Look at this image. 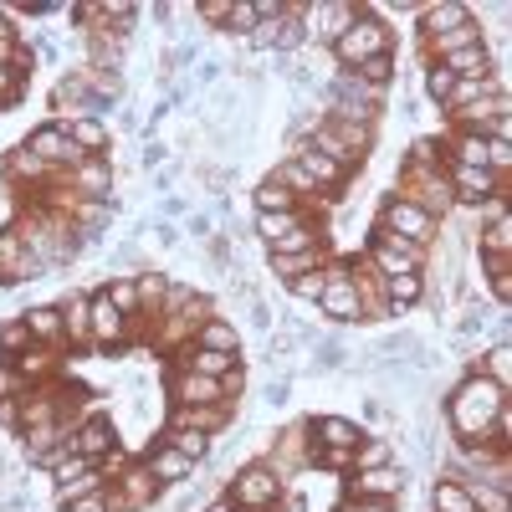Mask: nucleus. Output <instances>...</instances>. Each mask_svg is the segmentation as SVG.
<instances>
[{"label": "nucleus", "mask_w": 512, "mask_h": 512, "mask_svg": "<svg viewBox=\"0 0 512 512\" xmlns=\"http://www.w3.org/2000/svg\"><path fill=\"white\" fill-rule=\"evenodd\" d=\"M425 502H431V512H477L472 487L456 482V477H446V472L431 477V492H425Z\"/></svg>", "instance_id": "nucleus-24"}, {"label": "nucleus", "mask_w": 512, "mask_h": 512, "mask_svg": "<svg viewBox=\"0 0 512 512\" xmlns=\"http://www.w3.org/2000/svg\"><path fill=\"white\" fill-rule=\"evenodd\" d=\"M113 180H118L113 159H82L77 169L62 175V190L72 200H113Z\"/></svg>", "instance_id": "nucleus-16"}, {"label": "nucleus", "mask_w": 512, "mask_h": 512, "mask_svg": "<svg viewBox=\"0 0 512 512\" xmlns=\"http://www.w3.org/2000/svg\"><path fill=\"white\" fill-rule=\"evenodd\" d=\"M333 512H400L395 502H354V497H344Z\"/></svg>", "instance_id": "nucleus-46"}, {"label": "nucleus", "mask_w": 512, "mask_h": 512, "mask_svg": "<svg viewBox=\"0 0 512 512\" xmlns=\"http://www.w3.org/2000/svg\"><path fill=\"white\" fill-rule=\"evenodd\" d=\"M185 216H190V200H180V195H164L159 200V221H175L180 226Z\"/></svg>", "instance_id": "nucleus-45"}, {"label": "nucleus", "mask_w": 512, "mask_h": 512, "mask_svg": "<svg viewBox=\"0 0 512 512\" xmlns=\"http://www.w3.org/2000/svg\"><path fill=\"white\" fill-rule=\"evenodd\" d=\"M200 512H241V507H231V502H226V497H210V502H205V507H200Z\"/></svg>", "instance_id": "nucleus-47"}, {"label": "nucleus", "mask_w": 512, "mask_h": 512, "mask_svg": "<svg viewBox=\"0 0 512 512\" xmlns=\"http://www.w3.org/2000/svg\"><path fill=\"white\" fill-rule=\"evenodd\" d=\"M103 292H108V303H113L128 323H139V287H134V277H108Z\"/></svg>", "instance_id": "nucleus-35"}, {"label": "nucleus", "mask_w": 512, "mask_h": 512, "mask_svg": "<svg viewBox=\"0 0 512 512\" xmlns=\"http://www.w3.org/2000/svg\"><path fill=\"white\" fill-rule=\"evenodd\" d=\"M113 512H149L154 502H164V487L149 477L144 461H123V472L113 477Z\"/></svg>", "instance_id": "nucleus-11"}, {"label": "nucleus", "mask_w": 512, "mask_h": 512, "mask_svg": "<svg viewBox=\"0 0 512 512\" xmlns=\"http://www.w3.org/2000/svg\"><path fill=\"white\" fill-rule=\"evenodd\" d=\"M144 466H149V477L164 487V492H175V487H185V482H195V472L200 466L190 461V456H180L175 446H164V441H154L144 456H139Z\"/></svg>", "instance_id": "nucleus-17"}, {"label": "nucleus", "mask_w": 512, "mask_h": 512, "mask_svg": "<svg viewBox=\"0 0 512 512\" xmlns=\"http://www.w3.org/2000/svg\"><path fill=\"white\" fill-rule=\"evenodd\" d=\"M292 384H297L292 374H272V379L262 384V405H267V410H287V400H292Z\"/></svg>", "instance_id": "nucleus-40"}, {"label": "nucleus", "mask_w": 512, "mask_h": 512, "mask_svg": "<svg viewBox=\"0 0 512 512\" xmlns=\"http://www.w3.org/2000/svg\"><path fill=\"white\" fill-rule=\"evenodd\" d=\"M72 451H77L82 461L103 466L108 456H118V425H113L103 410H88V415L72 425Z\"/></svg>", "instance_id": "nucleus-13"}, {"label": "nucleus", "mask_w": 512, "mask_h": 512, "mask_svg": "<svg viewBox=\"0 0 512 512\" xmlns=\"http://www.w3.org/2000/svg\"><path fill=\"white\" fill-rule=\"evenodd\" d=\"M149 231H154V246L159 251H180L185 246V231L175 221H149Z\"/></svg>", "instance_id": "nucleus-43"}, {"label": "nucleus", "mask_w": 512, "mask_h": 512, "mask_svg": "<svg viewBox=\"0 0 512 512\" xmlns=\"http://www.w3.org/2000/svg\"><path fill=\"white\" fill-rule=\"evenodd\" d=\"M420 88H425V98H431L436 108H446V98H451V88H456V77H451L441 62H425V72H420Z\"/></svg>", "instance_id": "nucleus-37"}, {"label": "nucleus", "mask_w": 512, "mask_h": 512, "mask_svg": "<svg viewBox=\"0 0 512 512\" xmlns=\"http://www.w3.org/2000/svg\"><path fill=\"white\" fill-rule=\"evenodd\" d=\"M472 16H477V11L461 6V0H436V6H420V41H425V36H441V31L472 21Z\"/></svg>", "instance_id": "nucleus-27"}, {"label": "nucleus", "mask_w": 512, "mask_h": 512, "mask_svg": "<svg viewBox=\"0 0 512 512\" xmlns=\"http://www.w3.org/2000/svg\"><path fill=\"white\" fill-rule=\"evenodd\" d=\"M200 507H205L200 482H185V487H175V497H169V512H200Z\"/></svg>", "instance_id": "nucleus-42"}, {"label": "nucleus", "mask_w": 512, "mask_h": 512, "mask_svg": "<svg viewBox=\"0 0 512 512\" xmlns=\"http://www.w3.org/2000/svg\"><path fill=\"white\" fill-rule=\"evenodd\" d=\"M282 492H287V482L272 472L262 456L241 461L236 472H226V482H221V497H226L231 507H241V512H277Z\"/></svg>", "instance_id": "nucleus-3"}, {"label": "nucleus", "mask_w": 512, "mask_h": 512, "mask_svg": "<svg viewBox=\"0 0 512 512\" xmlns=\"http://www.w3.org/2000/svg\"><path fill=\"white\" fill-rule=\"evenodd\" d=\"M384 52H395V26L384 21V16H374L369 6H364V11L354 16V26L328 47V57H333L338 72H354V67H364L369 57H384Z\"/></svg>", "instance_id": "nucleus-2"}, {"label": "nucleus", "mask_w": 512, "mask_h": 512, "mask_svg": "<svg viewBox=\"0 0 512 512\" xmlns=\"http://www.w3.org/2000/svg\"><path fill=\"white\" fill-rule=\"evenodd\" d=\"M190 344H195V349H210V354H231V359H241V328H236V318H226V313H210V318L195 328Z\"/></svg>", "instance_id": "nucleus-22"}, {"label": "nucleus", "mask_w": 512, "mask_h": 512, "mask_svg": "<svg viewBox=\"0 0 512 512\" xmlns=\"http://www.w3.org/2000/svg\"><path fill=\"white\" fill-rule=\"evenodd\" d=\"M272 180H277V185H282V190H287L297 205H313V200H323V195H318V185L303 175V164H297V159H277Z\"/></svg>", "instance_id": "nucleus-29"}, {"label": "nucleus", "mask_w": 512, "mask_h": 512, "mask_svg": "<svg viewBox=\"0 0 512 512\" xmlns=\"http://www.w3.org/2000/svg\"><path fill=\"white\" fill-rule=\"evenodd\" d=\"M410 477H415V466L410 461H390V466H369V472H349L344 477V497L354 502H405L410 492Z\"/></svg>", "instance_id": "nucleus-5"}, {"label": "nucleus", "mask_w": 512, "mask_h": 512, "mask_svg": "<svg viewBox=\"0 0 512 512\" xmlns=\"http://www.w3.org/2000/svg\"><path fill=\"white\" fill-rule=\"evenodd\" d=\"M390 461H400V446L390 441V436H364L359 446H354V472H369V466H390Z\"/></svg>", "instance_id": "nucleus-32"}, {"label": "nucleus", "mask_w": 512, "mask_h": 512, "mask_svg": "<svg viewBox=\"0 0 512 512\" xmlns=\"http://www.w3.org/2000/svg\"><path fill=\"white\" fill-rule=\"evenodd\" d=\"M395 195L420 205L431 221H451L456 216V200H451V185H446V164H400L395 175Z\"/></svg>", "instance_id": "nucleus-4"}, {"label": "nucleus", "mask_w": 512, "mask_h": 512, "mask_svg": "<svg viewBox=\"0 0 512 512\" xmlns=\"http://www.w3.org/2000/svg\"><path fill=\"white\" fill-rule=\"evenodd\" d=\"M477 41H487V31H482V21L472 16V21H461V26L441 31V36H425V41H420V57H425V62H441V57H451V52H461V47H477Z\"/></svg>", "instance_id": "nucleus-23"}, {"label": "nucleus", "mask_w": 512, "mask_h": 512, "mask_svg": "<svg viewBox=\"0 0 512 512\" xmlns=\"http://www.w3.org/2000/svg\"><path fill=\"white\" fill-rule=\"evenodd\" d=\"M374 231L400 236V241H410V246L431 251V241L441 236V221H431L420 205H410V200H400V195H384V200H379V216H374Z\"/></svg>", "instance_id": "nucleus-6"}, {"label": "nucleus", "mask_w": 512, "mask_h": 512, "mask_svg": "<svg viewBox=\"0 0 512 512\" xmlns=\"http://www.w3.org/2000/svg\"><path fill=\"white\" fill-rule=\"evenodd\" d=\"M236 420H241L236 405H169V415H164L159 431H200V436H210V441H221Z\"/></svg>", "instance_id": "nucleus-10"}, {"label": "nucleus", "mask_w": 512, "mask_h": 512, "mask_svg": "<svg viewBox=\"0 0 512 512\" xmlns=\"http://www.w3.org/2000/svg\"><path fill=\"white\" fill-rule=\"evenodd\" d=\"M98 487H108L103 466L82 461V456H67L57 472H52V502H57V507H67V502H77V497H88V492H98Z\"/></svg>", "instance_id": "nucleus-14"}, {"label": "nucleus", "mask_w": 512, "mask_h": 512, "mask_svg": "<svg viewBox=\"0 0 512 512\" xmlns=\"http://www.w3.org/2000/svg\"><path fill=\"white\" fill-rule=\"evenodd\" d=\"M159 441H164V446H175L180 456H190L195 466H205V461H210V451H216V441L200 436V431H159Z\"/></svg>", "instance_id": "nucleus-34"}, {"label": "nucleus", "mask_w": 512, "mask_h": 512, "mask_svg": "<svg viewBox=\"0 0 512 512\" xmlns=\"http://www.w3.org/2000/svg\"><path fill=\"white\" fill-rule=\"evenodd\" d=\"M226 16H231V0H200L195 6V21H205V31H226Z\"/></svg>", "instance_id": "nucleus-41"}, {"label": "nucleus", "mask_w": 512, "mask_h": 512, "mask_svg": "<svg viewBox=\"0 0 512 512\" xmlns=\"http://www.w3.org/2000/svg\"><path fill=\"white\" fill-rule=\"evenodd\" d=\"M328 262V241L323 246H308V251H287V256H267V272L277 282H292V277H303V272H318Z\"/></svg>", "instance_id": "nucleus-26"}, {"label": "nucleus", "mask_w": 512, "mask_h": 512, "mask_svg": "<svg viewBox=\"0 0 512 512\" xmlns=\"http://www.w3.org/2000/svg\"><path fill=\"white\" fill-rule=\"evenodd\" d=\"M282 210H303V205H297V200L267 175L262 185L251 190V216H282Z\"/></svg>", "instance_id": "nucleus-33"}, {"label": "nucleus", "mask_w": 512, "mask_h": 512, "mask_svg": "<svg viewBox=\"0 0 512 512\" xmlns=\"http://www.w3.org/2000/svg\"><path fill=\"white\" fill-rule=\"evenodd\" d=\"M364 6H354V0H318V6H303V36H308V52L318 47V52H328L338 36H344L349 26H354V16H359Z\"/></svg>", "instance_id": "nucleus-8"}, {"label": "nucleus", "mask_w": 512, "mask_h": 512, "mask_svg": "<svg viewBox=\"0 0 512 512\" xmlns=\"http://www.w3.org/2000/svg\"><path fill=\"white\" fill-rule=\"evenodd\" d=\"M26 349H31V333H26L21 313L16 318H0V359H21Z\"/></svg>", "instance_id": "nucleus-38"}, {"label": "nucleus", "mask_w": 512, "mask_h": 512, "mask_svg": "<svg viewBox=\"0 0 512 512\" xmlns=\"http://www.w3.org/2000/svg\"><path fill=\"white\" fill-rule=\"evenodd\" d=\"M512 405V395L502 384H492L487 374H461L451 390H446V425H451V441L456 446H477L492 441V425L497 415Z\"/></svg>", "instance_id": "nucleus-1"}, {"label": "nucleus", "mask_w": 512, "mask_h": 512, "mask_svg": "<svg viewBox=\"0 0 512 512\" xmlns=\"http://www.w3.org/2000/svg\"><path fill=\"white\" fill-rule=\"evenodd\" d=\"M395 67H400V57H395V52H384V57H369L364 67H354V72L369 82V88L390 93V88H395Z\"/></svg>", "instance_id": "nucleus-36"}, {"label": "nucleus", "mask_w": 512, "mask_h": 512, "mask_svg": "<svg viewBox=\"0 0 512 512\" xmlns=\"http://www.w3.org/2000/svg\"><path fill=\"white\" fill-rule=\"evenodd\" d=\"M41 164H47V169H57V175H67V169H77L82 159H88V154H77L72 149V139H67V128H62V118H47V123H36L31 128V134L21 139Z\"/></svg>", "instance_id": "nucleus-12"}, {"label": "nucleus", "mask_w": 512, "mask_h": 512, "mask_svg": "<svg viewBox=\"0 0 512 512\" xmlns=\"http://www.w3.org/2000/svg\"><path fill=\"white\" fill-rule=\"evenodd\" d=\"M472 251H477V256H507V262H512V221L502 216V221L477 226V231H472Z\"/></svg>", "instance_id": "nucleus-30"}, {"label": "nucleus", "mask_w": 512, "mask_h": 512, "mask_svg": "<svg viewBox=\"0 0 512 512\" xmlns=\"http://www.w3.org/2000/svg\"><path fill=\"white\" fill-rule=\"evenodd\" d=\"M441 67H446L451 77H487L497 62H492V47H487V41H477V47H461V52L441 57Z\"/></svg>", "instance_id": "nucleus-28"}, {"label": "nucleus", "mask_w": 512, "mask_h": 512, "mask_svg": "<svg viewBox=\"0 0 512 512\" xmlns=\"http://www.w3.org/2000/svg\"><path fill=\"white\" fill-rule=\"evenodd\" d=\"M128 338H134V323H128V318L108 303V292H103V287H93V292H88V349L123 354V349H128Z\"/></svg>", "instance_id": "nucleus-9"}, {"label": "nucleus", "mask_w": 512, "mask_h": 512, "mask_svg": "<svg viewBox=\"0 0 512 512\" xmlns=\"http://www.w3.org/2000/svg\"><path fill=\"white\" fill-rule=\"evenodd\" d=\"M164 390H169V405H236V400L226 395V384H221V379H200V374L175 369V364H169Z\"/></svg>", "instance_id": "nucleus-15"}, {"label": "nucleus", "mask_w": 512, "mask_h": 512, "mask_svg": "<svg viewBox=\"0 0 512 512\" xmlns=\"http://www.w3.org/2000/svg\"><path fill=\"white\" fill-rule=\"evenodd\" d=\"M246 328H251V333H262V338L277 328V308H272V297H267V292H256L251 303H246Z\"/></svg>", "instance_id": "nucleus-39"}, {"label": "nucleus", "mask_w": 512, "mask_h": 512, "mask_svg": "<svg viewBox=\"0 0 512 512\" xmlns=\"http://www.w3.org/2000/svg\"><path fill=\"white\" fill-rule=\"evenodd\" d=\"M62 512H113V492H108V487H98V492H88V497L67 502Z\"/></svg>", "instance_id": "nucleus-44"}, {"label": "nucleus", "mask_w": 512, "mask_h": 512, "mask_svg": "<svg viewBox=\"0 0 512 512\" xmlns=\"http://www.w3.org/2000/svg\"><path fill=\"white\" fill-rule=\"evenodd\" d=\"M175 369H190V374H200V379H226V374H236L241 369V359H231V354H210V349H180L175 359H169Z\"/></svg>", "instance_id": "nucleus-25"}, {"label": "nucleus", "mask_w": 512, "mask_h": 512, "mask_svg": "<svg viewBox=\"0 0 512 512\" xmlns=\"http://www.w3.org/2000/svg\"><path fill=\"white\" fill-rule=\"evenodd\" d=\"M318 318L328 328H354L359 323V287L349 277V262H328L323 267V297H318Z\"/></svg>", "instance_id": "nucleus-7"}, {"label": "nucleus", "mask_w": 512, "mask_h": 512, "mask_svg": "<svg viewBox=\"0 0 512 512\" xmlns=\"http://www.w3.org/2000/svg\"><path fill=\"white\" fill-rule=\"evenodd\" d=\"M308 425H313V446H318V451H354V446L369 436L354 415H333V410H328V415H313Z\"/></svg>", "instance_id": "nucleus-19"}, {"label": "nucleus", "mask_w": 512, "mask_h": 512, "mask_svg": "<svg viewBox=\"0 0 512 512\" xmlns=\"http://www.w3.org/2000/svg\"><path fill=\"white\" fill-rule=\"evenodd\" d=\"M21 323H26V333H31V344L36 349H67V328H62V308L57 303H31L26 313H21Z\"/></svg>", "instance_id": "nucleus-21"}, {"label": "nucleus", "mask_w": 512, "mask_h": 512, "mask_svg": "<svg viewBox=\"0 0 512 512\" xmlns=\"http://www.w3.org/2000/svg\"><path fill=\"white\" fill-rule=\"evenodd\" d=\"M62 128H67V139H72V149H77V154H88V159H108V149H113V128H108V118L82 113V118H62Z\"/></svg>", "instance_id": "nucleus-20"}, {"label": "nucleus", "mask_w": 512, "mask_h": 512, "mask_svg": "<svg viewBox=\"0 0 512 512\" xmlns=\"http://www.w3.org/2000/svg\"><path fill=\"white\" fill-rule=\"evenodd\" d=\"M303 226H318L308 205L303 210H282V216H251V236L262 241V251H282Z\"/></svg>", "instance_id": "nucleus-18"}, {"label": "nucleus", "mask_w": 512, "mask_h": 512, "mask_svg": "<svg viewBox=\"0 0 512 512\" xmlns=\"http://www.w3.org/2000/svg\"><path fill=\"white\" fill-rule=\"evenodd\" d=\"M62 308V328H67V349H88V292H72Z\"/></svg>", "instance_id": "nucleus-31"}]
</instances>
